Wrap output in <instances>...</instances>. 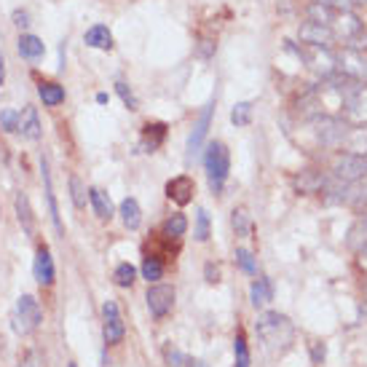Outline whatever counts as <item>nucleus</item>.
Listing matches in <instances>:
<instances>
[{"label": "nucleus", "instance_id": "obj_31", "mask_svg": "<svg viewBox=\"0 0 367 367\" xmlns=\"http://www.w3.org/2000/svg\"><path fill=\"white\" fill-rule=\"evenodd\" d=\"M236 263H239V268L244 273H258V260H255V255H252L249 249H244V247L236 249Z\"/></svg>", "mask_w": 367, "mask_h": 367}, {"label": "nucleus", "instance_id": "obj_39", "mask_svg": "<svg viewBox=\"0 0 367 367\" xmlns=\"http://www.w3.org/2000/svg\"><path fill=\"white\" fill-rule=\"evenodd\" d=\"M19 367H46V365H43V356H41V354L32 349V352H27L25 356H22Z\"/></svg>", "mask_w": 367, "mask_h": 367}, {"label": "nucleus", "instance_id": "obj_20", "mask_svg": "<svg viewBox=\"0 0 367 367\" xmlns=\"http://www.w3.org/2000/svg\"><path fill=\"white\" fill-rule=\"evenodd\" d=\"M118 212H121L123 225H126L129 231H137V228L142 225V209H139V204H137V199H123Z\"/></svg>", "mask_w": 367, "mask_h": 367}, {"label": "nucleus", "instance_id": "obj_28", "mask_svg": "<svg viewBox=\"0 0 367 367\" xmlns=\"http://www.w3.org/2000/svg\"><path fill=\"white\" fill-rule=\"evenodd\" d=\"M233 354H236V367H249L252 356H249V346H247L244 332H239V335L233 338Z\"/></svg>", "mask_w": 367, "mask_h": 367}, {"label": "nucleus", "instance_id": "obj_16", "mask_svg": "<svg viewBox=\"0 0 367 367\" xmlns=\"http://www.w3.org/2000/svg\"><path fill=\"white\" fill-rule=\"evenodd\" d=\"M19 132L27 139H41V118L32 105H25V110L19 113Z\"/></svg>", "mask_w": 367, "mask_h": 367}, {"label": "nucleus", "instance_id": "obj_8", "mask_svg": "<svg viewBox=\"0 0 367 367\" xmlns=\"http://www.w3.org/2000/svg\"><path fill=\"white\" fill-rule=\"evenodd\" d=\"M212 116H215V99L206 102L204 110L199 113L196 123H193V132H191V137H188V158H191V161L199 156V150H201V145H204L206 132H209V123H212Z\"/></svg>", "mask_w": 367, "mask_h": 367}, {"label": "nucleus", "instance_id": "obj_35", "mask_svg": "<svg viewBox=\"0 0 367 367\" xmlns=\"http://www.w3.org/2000/svg\"><path fill=\"white\" fill-rule=\"evenodd\" d=\"M193 236H196L199 242H206V239H209V212H206V209H199V212H196V231H193Z\"/></svg>", "mask_w": 367, "mask_h": 367}, {"label": "nucleus", "instance_id": "obj_24", "mask_svg": "<svg viewBox=\"0 0 367 367\" xmlns=\"http://www.w3.org/2000/svg\"><path fill=\"white\" fill-rule=\"evenodd\" d=\"M163 137H166V126L163 123H148L145 132H142V145H145L148 153H153L163 142Z\"/></svg>", "mask_w": 367, "mask_h": 367}, {"label": "nucleus", "instance_id": "obj_17", "mask_svg": "<svg viewBox=\"0 0 367 367\" xmlns=\"http://www.w3.org/2000/svg\"><path fill=\"white\" fill-rule=\"evenodd\" d=\"M295 188L300 193H306V196H311V193H325L327 188V177L319 175V172H300L295 177Z\"/></svg>", "mask_w": 367, "mask_h": 367}, {"label": "nucleus", "instance_id": "obj_29", "mask_svg": "<svg viewBox=\"0 0 367 367\" xmlns=\"http://www.w3.org/2000/svg\"><path fill=\"white\" fill-rule=\"evenodd\" d=\"M113 279H116V285L118 287H132L137 279V268L132 263H118V268L113 273Z\"/></svg>", "mask_w": 367, "mask_h": 367}, {"label": "nucleus", "instance_id": "obj_11", "mask_svg": "<svg viewBox=\"0 0 367 367\" xmlns=\"http://www.w3.org/2000/svg\"><path fill=\"white\" fill-rule=\"evenodd\" d=\"M300 41L303 46H322V49H330L335 43V32L330 25H316V22H306L300 27Z\"/></svg>", "mask_w": 367, "mask_h": 367}, {"label": "nucleus", "instance_id": "obj_12", "mask_svg": "<svg viewBox=\"0 0 367 367\" xmlns=\"http://www.w3.org/2000/svg\"><path fill=\"white\" fill-rule=\"evenodd\" d=\"M32 273H35V282H38L41 287H51V285H54V276H56L54 258H51V252H49L46 247H41V249L35 252Z\"/></svg>", "mask_w": 367, "mask_h": 367}, {"label": "nucleus", "instance_id": "obj_37", "mask_svg": "<svg viewBox=\"0 0 367 367\" xmlns=\"http://www.w3.org/2000/svg\"><path fill=\"white\" fill-rule=\"evenodd\" d=\"M163 359H166V365L169 367H182L185 365V356H182V352H180L177 346H172V343H166V346H163Z\"/></svg>", "mask_w": 367, "mask_h": 367}, {"label": "nucleus", "instance_id": "obj_15", "mask_svg": "<svg viewBox=\"0 0 367 367\" xmlns=\"http://www.w3.org/2000/svg\"><path fill=\"white\" fill-rule=\"evenodd\" d=\"M83 43L89 49H99V51H110L113 49V32L108 30V25H94V27L86 30Z\"/></svg>", "mask_w": 367, "mask_h": 367}, {"label": "nucleus", "instance_id": "obj_3", "mask_svg": "<svg viewBox=\"0 0 367 367\" xmlns=\"http://www.w3.org/2000/svg\"><path fill=\"white\" fill-rule=\"evenodd\" d=\"M204 166H206V180H209V188L215 193L223 191L225 180H228V172H231V153L223 142H209L204 156Z\"/></svg>", "mask_w": 367, "mask_h": 367}, {"label": "nucleus", "instance_id": "obj_41", "mask_svg": "<svg viewBox=\"0 0 367 367\" xmlns=\"http://www.w3.org/2000/svg\"><path fill=\"white\" fill-rule=\"evenodd\" d=\"M322 359H325V346H322V343H313V362L319 365Z\"/></svg>", "mask_w": 367, "mask_h": 367}, {"label": "nucleus", "instance_id": "obj_27", "mask_svg": "<svg viewBox=\"0 0 367 367\" xmlns=\"http://www.w3.org/2000/svg\"><path fill=\"white\" fill-rule=\"evenodd\" d=\"M231 223H233L236 236H242V239H249V236H252V220L247 215V209H233Z\"/></svg>", "mask_w": 367, "mask_h": 367}, {"label": "nucleus", "instance_id": "obj_1", "mask_svg": "<svg viewBox=\"0 0 367 367\" xmlns=\"http://www.w3.org/2000/svg\"><path fill=\"white\" fill-rule=\"evenodd\" d=\"M255 332L258 338L266 343V349L273 354H282L290 349V343L295 340V327L287 319L285 313L279 311H266L258 316L255 322Z\"/></svg>", "mask_w": 367, "mask_h": 367}, {"label": "nucleus", "instance_id": "obj_48", "mask_svg": "<svg viewBox=\"0 0 367 367\" xmlns=\"http://www.w3.org/2000/svg\"><path fill=\"white\" fill-rule=\"evenodd\" d=\"M365 295H367V285H365Z\"/></svg>", "mask_w": 367, "mask_h": 367}, {"label": "nucleus", "instance_id": "obj_43", "mask_svg": "<svg viewBox=\"0 0 367 367\" xmlns=\"http://www.w3.org/2000/svg\"><path fill=\"white\" fill-rule=\"evenodd\" d=\"M6 83V56H3V51H0V86Z\"/></svg>", "mask_w": 367, "mask_h": 367}, {"label": "nucleus", "instance_id": "obj_19", "mask_svg": "<svg viewBox=\"0 0 367 367\" xmlns=\"http://www.w3.org/2000/svg\"><path fill=\"white\" fill-rule=\"evenodd\" d=\"M16 218L22 223V231L32 236L35 233V218H32V206H30V199L25 193H16Z\"/></svg>", "mask_w": 367, "mask_h": 367}, {"label": "nucleus", "instance_id": "obj_32", "mask_svg": "<svg viewBox=\"0 0 367 367\" xmlns=\"http://www.w3.org/2000/svg\"><path fill=\"white\" fill-rule=\"evenodd\" d=\"M70 196H73L75 209H83V206H86V188H83V182L78 175L70 177Z\"/></svg>", "mask_w": 367, "mask_h": 367}, {"label": "nucleus", "instance_id": "obj_4", "mask_svg": "<svg viewBox=\"0 0 367 367\" xmlns=\"http://www.w3.org/2000/svg\"><path fill=\"white\" fill-rule=\"evenodd\" d=\"M332 177L346 182V185H354V182H362L367 177V156L362 153H338L332 158Z\"/></svg>", "mask_w": 367, "mask_h": 367}, {"label": "nucleus", "instance_id": "obj_40", "mask_svg": "<svg viewBox=\"0 0 367 367\" xmlns=\"http://www.w3.org/2000/svg\"><path fill=\"white\" fill-rule=\"evenodd\" d=\"M14 25H16L19 30H27V27H30V14H27V11L16 8V11H14Z\"/></svg>", "mask_w": 367, "mask_h": 367}, {"label": "nucleus", "instance_id": "obj_36", "mask_svg": "<svg viewBox=\"0 0 367 367\" xmlns=\"http://www.w3.org/2000/svg\"><path fill=\"white\" fill-rule=\"evenodd\" d=\"M0 129L8 132V135H16L19 132V113L16 110H3L0 113Z\"/></svg>", "mask_w": 367, "mask_h": 367}, {"label": "nucleus", "instance_id": "obj_38", "mask_svg": "<svg viewBox=\"0 0 367 367\" xmlns=\"http://www.w3.org/2000/svg\"><path fill=\"white\" fill-rule=\"evenodd\" d=\"M116 92H118V97L123 99V105H126V108L137 110V97H135V92L129 89V83L118 81V83H116Z\"/></svg>", "mask_w": 367, "mask_h": 367}, {"label": "nucleus", "instance_id": "obj_18", "mask_svg": "<svg viewBox=\"0 0 367 367\" xmlns=\"http://www.w3.org/2000/svg\"><path fill=\"white\" fill-rule=\"evenodd\" d=\"M89 201H92V206H94V212L99 220H110L116 215L113 201H110V196L102 191V188H89Z\"/></svg>", "mask_w": 367, "mask_h": 367}, {"label": "nucleus", "instance_id": "obj_5", "mask_svg": "<svg viewBox=\"0 0 367 367\" xmlns=\"http://www.w3.org/2000/svg\"><path fill=\"white\" fill-rule=\"evenodd\" d=\"M43 322V309L41 303L32 298V295H22L16 300V311H14V330L19 335H30L35 332Z\"/></svg>", "mask_w": 367, "mask_h": 367}, {"label": "nucleus", "instance_id": "obj_13", "mask_svg": "<svg viewBox=\"0 0 367 367\" xmlns=\"http://www.w3.org/2000/svg\"><path fill=\"white\" fill-rule=\"evenodd\" d=\"M193 193H196V182H193L188 175H180V177H175V180L166 182V196L180 206L191 204Z\"/></svg>", "mask_w": 367, "mask_h": 367}, {"label": "nucleus", "instance_id": "obj_25", "mask_svg": "<svg viewBox=\"0 0 367 367\" xmlns=\"http://www.w3.org/2000/svg\"><path fill=\"white\" fill-rule=\"evenodd\" d=\"M185 231H188V218L182 212H175L172 218H166V223H163V236H169V239H180Z\"/></svg>", "mask_w": 367, "mask_h": 367}, {"label": "nucleus", "instance_id": "obj_34", "mask_svg": "<svg viewBox=\"0 0 367 367\" xmlns=\"http://www.w3.org/2000/svg\"><path fill=\"white\" fill-rule=\"evenodd\" d=\"M346 204L356 206V209L367 206V177H365V182H362V185H356V182H354L352 188H349V201H346Z\"/></svg>", "mask_w": 367, "mask_h": 367}, {"label": "nucleus", "instance_id": "obj_49", "mask_svg": "<svg viewBox=\"0 0 367 367\" xmlns=\"http://www.w3.org/2000/svg\"><path fill=\"white\" fill-rule=\"evenodd\" d=\"M365 156H367V153H365Z\"/></svg>", "mask_w": 367, "mask_h": 367}, {"label": "nucleus", "instance_id": "obj_2", "mask_svg": "<svg viewBox=\"0 0 367 367\" xmlns=\"http://www.w3.org/2000/svg\"><path fill=\"white\" fill-rule=\"evenodd\" d=\"M311 132L316 145H322L327 150H338L346 148V139H349L352 126L343 121V118H338V116L322 113V116H313L311 118Z\"/></svg>", "mask_w": 367, "mask_h": 367}, {"label": "nucleus", "instance_id": "obj_10", "mask_svg": "<svg viewBox=\"0 0 367 367\" xmlns=\"http://www.w3.org/2000/svg\"><path fill=\"white\" fill-rule=\"evenodd\" d=\"M338 65H340V70H343V75H349V78H354V81H359L367 86V56L362 54V51L346 49V51L338 56Z\"/></svg>", "mask_w": 367, "mask_h": 367}, {"label": "nucleus", "instance_id": "obj_14", "mask_svg": "<svg viewBox=\"0 0 367 367\" xmlns=\"http://www.w3.org/2000/svg\"><path fill=\"white\" fill-rule=\"evenodd\" d=\"M41 175H43V188H46V201H49V215H51V223H54L56 233H62V220H59V206H56V196H54V185H51V169H49V158L41 156Z\"/></svg>", "mask_w": 367, "mask_h": 367}, {"label": "nucleus", "instance_id": "obj_30", "mask_svg": "<svg viewBox=\"0 0 367 367\" xmlns=\"http://www.w3.org/2000/svg\"><path fill=\"white\" fill-rule=\"evenodd\" d=\"M142 276H145L148 282H158L163 276V263L158 258L148 255V258L142 260Z\"/></svg>", "mask_w": 367, "mask_h": 367}, {"label": "nucleus", "instance_id": "obj_26", "mask_svg": "<svg viewBox=\"0 0 367 367\" xmlns=\"http://www.w3.org/2000/svg\"><path fill=\"white\" fill-rule=\"evenodd\" d=\"M332 19H335L332 6H325V3H311V6H309V22H316V25H332Z\"/></svg>", "mask_w": 367, "mask_h": 367}, {"label": "nucleus", "instance_id": "obj_23", "mask_svg": "<svg viewBox=\"0 0 367 367\" xmlns=\"http://www.w3.org/2000/svg\"><path fill=\"white\" fill-rule=\"evenodd\" d=\"M249 298H252V306L260 309V306H266V303H271L273 300V285L268 279H255L252 287H249Z\"/></svg>", "mask_w": 367, "mask_h": 367}, {"label": "nucleus", "instance_id": "obj_46", "mask_svg": "<svg viewBox=\"0 0 367 367\" xmlns=\"http://www.w3.org/2000/svg\"><path fill=\"white\" fill-rule=\"evenodd\" d=\"M313 3H325V6H332V0H313Z\"/></svg>", "mask_w": 367, "mask_h": 367}, {"label": "nucleus", "instance_id": "obj_22", "mask_svg": "<svg viewBox=\"0 0 367 367\" xmlns=\"http://www.w3.org/2000/svg\"><path fill=\"white\" fill-rule=\"evenodd\" d=\"M16 49H19V54L25 56V59H38V56H43V51H46L41 38H38V35H30V32L27 35H19Z\"/></svg>", "mask_w": 367, "mask_h": 367}, {"label": "nucleus", "instance_id": "obj_47", "mask_svg": "<svg viewBox=\"0 0 367 367\" xmlns=\"http://www.w3.org/2000/svg\"><path fill=\"white\" fill-rule=\"evenodd\" d=\"M68 367H78V365H75V362H70V365Z\"/></svg>", "mask_w": 367, "mask_h": 367}, {"label": "nucleus", "instance_id": "obj_45", "mask_svg": "<svg viewBox=\"0 0 367 367\" xmlns=\"http://www.w3.org/2000/svg\"><path fill=\"white\" fill-rule=\"evenodd\" d=\"M188 367H206V365H204V362H201V359H196V362H191V365H188Z\"/></svg>", "mask_w": 367, "mask_h": 367}, {"label": "nucleus", "instance_id": "obj_42", "mask_svg": "<svg viewBox=\"0 0 367 367\" xmlns=\"http://www.w3.org/2000/svg\"><path fill=\"white\" fill-rule=\"evenodd\" d=\"M206 282H218V268H212V266H206Z\"/></svg>", "mask_w": 367, "mask_h": 367}, {"label": "nucleus", "instance_id": "obj_6", "mask_svg": "<svg viewBox=\"0 0 367 367\" xmlns=\"http://www.w3.org/2000/svg\"><path fill=\"white\" fill-rule=\"evenodd\" d=\"M102 319H105V325H102V335H105V343L108 346H118L126 335V325H123V316L118 311V303L116 300H105L102 303Z\"/></svg>", "mask_w": 367, "mask_h": 367}, {"label": "nucleus", "instance_id": "obj_33", "mask_svg": "<svg viewBox=\"0 0 367 367\" xmlns=\"http://www.w3.org/2000/svg\"><path fill=\"white\" fill-rule=\"evenodd\" d=\"M231 121L236 123V126H247V123L252 121V102H239V105H233Z\"/></svg>", "mask_w": 367, "mask_h": 367}, {"label": "nucleus", "instance_id": "obj_21", "mask_svg": "<svg viewBox=\"0 0 367 367\" xmlns=\"http://www.w3.org/2000/svg\"><path fill=\"white\" fill-rule=\"evenodd\" d=\"M38 97H41V102L46 108H56V105L65 102V86H59V83L54 81L41 83V86H38Z\"/></svg>", "mask_w": 367, "mask_h": 367}, {"label": "nucleus", "instance_id": "obj_44", "mask_svg": "<svg viewBox=\"0 0 367 367\" xmlns=\"http://www.w3.org/2000/svg\"><path fill=\"white\" fill-rule=\"evenodd\" d=\"M97 102H99V105H108V102H110V97L105 94V92H99V94H97Z\"/></svg>", "mask_w": 367, "mask_h": 367}, {"label": "nucleus", "instance_id": "obj_9", "mask_svg": "<svg viewBox=\"0 0 367 367\" xmlns=\"http://www.w3.org/2000/svg\"><path fill=\"white\" fill-rule=\"evenodd\" d=\"M145 300H148L150 313H153L156 319H163L166 313L172 311V306H175V287H169V285H153L148 290Z\"/></svg>", "mask_w": 367, "mask_h": 367}, {"label": "nucleus", "instance_id": "obj_7", "mask_svg": "<svg viewBox=\"0 0 367 367\" xmlns=\"http://www.w3.org/2000/svg\"><path fill=\"white\" fill-rule=\"evenodd\" d=\"M343 121L349 126H367V86L359 83L343 102Z\"/></svg>", "mask_w": 367, "mask_h": 367}]
</instances>
